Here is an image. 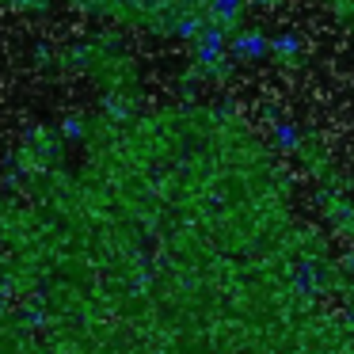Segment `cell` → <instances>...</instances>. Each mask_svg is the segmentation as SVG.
Listing matches in <instances>:
<instances>
[{
  "label": "cell",
  "instance_id": "obj_1",
  "mask_svg": "<svg viewBox=\"0 0 354 354\" xmlns=\"http://www.w3.org/2000/svg\"><path fill=\"white\" fill-rule=\"evenodd\" d=\"M35 62L54 77L80 80L100 107H133L145 100V62L130 46V35L115 27L80 31L65 42H39Z\"/></svg>",
  "mask_w": 354,
  "mask_h": 354
},
{
  "label": "cell",
  "instance_id": "obj_2",
  "mask_svg": "<svg viewBox=\"0 0 354 354\" xmlns=\"http://www.w3.org/2000/svg\"><path fill=\"white\" fill-rule=\"evenodd\" d=\"M267 57L278 69H301V65L308 62V46H305L301 35L278 31V35H267Z\"/></svg>",
  "mask_w": 354,
  "mask_h": 354
},
{
  "label": "cell",
  "instance_id": "obj_3",
  "mask_svg": "<svg viewBox=\"0 0 354 354\" xmlns=\"http://www.w3.org/2000/svg\"><path fill=\"white\" fill-rule=\"evenodd\" d=\"M305 4H313L320 16H328L339 31L354 35V0H305Z\"/></svg>",
  "mask_w": 354,
  "mask_h": 354
},
{
  "label": "cell",
  "instance_id": "obj_4",
  "mask_svg": "<svg viewBox=\"0 0 354 354\" xmlns=\"http://www.w3.org/2000/svg\"><path fill=\"white\" fill-rule=\"evenodd\" d=\"M0 24H4V12H0Z\"/></svg>",
  "mask_w": 354,
  "mask_h": 354
}]
</instances>
